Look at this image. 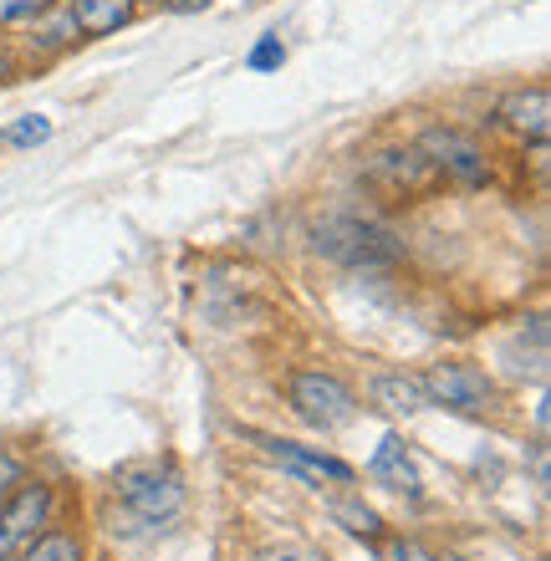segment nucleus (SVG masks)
I'll return each mask as SVG.
<instances>
[{
	"label": "nucleus",
	"mask_w": 551,
	"mask_h": 561,
	"mask_svg": "<svg viewBox=\"0 0 551 561\" xmlns=\"http://www.w3.org/2000/svg\"><path fill=\"white\" fill-rule=\"evenodd\" d=\"M317 255H328L347 271H383L403 255V240L378 220H363V215H328V220L312 230Z\"/></svg>",
	"instance_id": "obj_1"
},
{
	"label": "nucleus",
	"mask_w": 551,
	"mask_h": 561,
	"mask_svg": "<svg viewBox=\"0 0 551 561\" xmlns=\"http://www.w3.org/2000/svg\"><path fill=\"white\" fill-rule=\"evenodd\" d=\"M113 495L123 501V511L149 526H164L184 511L190 490H184V474L174 459H134L113 474Z\"/></svg>",
	"instance_id": "obj_2"
},
{
	"label": "nucleus",
	"mask_w": 551,
	"mask_h": 561,
	"mask_svg": "<svg viewBox=\"0 0 551 561\" xmlns=\"http://www.w3.org/2000/svg\"><path fill=\"white\" fill-rule=\"evenodd\" d=\"M414 148L429 159V169L439 174V184H455V190H464V194L485 190V184L495 179L491 153H485V144H480L470 128L434 123V128H424V134H418Z\"/></svg>",
	"instance_id": "obj_3"
},
{
	"label": "nucleus",
	"mask_w": 551,
	"mask_h": 561,
	"mask_svg": "<svg viewBox=\"0 0 551 561\" xmlns=\"http://www.w3.org/2000/svg\"><path fill=\"white\" fill-rule=\"evenodd\" d=\"M418 383H424V399L434 409H449V414L480 419L495 409V378L470 357H439L418 373Z\"/></svg>",
	"instance_id": "obj_4"
},
{
	"label": "nucleus",
	"mask_w": 551,
	"mask_h": 561,
	"mask_svg": "<svg viewBox=\"0 0 551 561\" xmlns=\"http://www.w3.org/2000/svg\"><path fill=\"white\" fill-rule=\"evenodd\" d=\"M286 403H291V414H297L301 424L322 428V434L347 428L353 419H358V393L328 368H297L291 373V378H286Z\"/></svg>",
	"instance_id": "obj_5"
},
{
	"label": "nucleus",
	"mask_w": 551,
	"mask_h": 561,
	"mask_svg": "<svg viewBox=\"0 0 551 561\" xmlns=\"http://www.w3.org/2000/svg\"><path fill=\"white\" fill-rule=\"evenodd\" d=\"M51 511H57V490L46 480H15L0 501V561L21 557L51 526Z\"/></svg>",
	"instance_id": "obj_6"
},
{
	"label": "nucleus",
	"mask_w": 551,
	"mask_h": 561,
	"mask_svg": "<svg viewBox=\"0 0 551 561\" xmlns=\"http://www.w3.org/2000/svg\"><path fill=\"white\" fill-rule=\"evenodd\" d=\"M363 179H368L378 194H388V199H418V194H429L434 184H439V174H434L429 159H424L414 144L378 148L368 159V169H363Z\"/></svg>",
	"instance_id": "obj_7"
},
{
	"label": "nucleus",
	"mask_w": 551,
	"mask_h": 561,
	"mask_svg": "<svg viewBox=\"0 0 551 561\" xmlns=\"http://www.w3.org/2000/svg\"><path fill=\"white\" fill-rule=\"evenodd\" d=\"M251 439L261 444L276 465H286L291 474H301L307 485H353V480H358V470H353L343 455H332V449L297 444V439H276V434H251Z\"/></svg>",
	"instance_id": "obj_8"
},
{
	"label": "nucleus",
	"mask_w": 551,
	"mask_h": 561,
	"mask_svg": "<svg viewBox=\"0 0 551 561\" xmlns=\"http://www.w3.org/2000/svg\"><path fill=\"white\" fill-rule=\"evenodd\" d=\"M495 123H501L516 144L547 148V128H551V92H547V82L506 92V98L495 103Z\"/></svg>",
	"instance_id": "obj_9"
},
{
	"label": "nucleus",
	"mask_w": 551,
	"mask_h": 561,
	"mask_svg": "<svg viewBox=\"0 0 551 561\" xmlns=\"http://www.w3.org/2000/svg\"><path fill=\"white\" fill-rule=\"evenodd\" d=\"M61 11L72 21L77 42H103V36H118L123 26H134L138 0H61Z\"/></svg>",
	"instance_id": "obj_10"
},
{
	"label": "nucleus",
	"mask_w": 551,
	"mask_h": 561,
	"mask_svg": "<svg viewBox=\"0 0 551 561\" xmlns=\"http://www.w3.org/2000/svg\"><path fill=\"white\" fill-rule=\"evenodd\" d=\"M368 480L383 490H399V495H418V465H414V449L403 439L399 428H388L378 449L368 459Z\"/></svg>",
	"instance_id": "obj_11"
},
{
	"label": "nucleus",
	"mask_w": 551,
	"mask_h": 561,
	"mask_svg": "<svg viewBox=\"0 0 551 561\" xmlns=\"http://www.w3.org/2000/svg\"><path fill=\"white\" fill-rule=\"evenodd\" d=\"M368 399L393 419H414L418 409H429L424 399V383H418V373H378L368 383Z\"/></svg>",
	"instance_id": "obj_12"
},
{
	"label": "nucleus",
	"mask_w": 551,
	"mask_h": 561,
	"mask_svg": "<svg viewBox=\"0 0 551 561\" xmlns=\"http://www.w3.org/2000/svg\"><path fill=\"white\" fill-rule=\"evenodd\" d=\"M328 516L337 520L347 536H358V541H383V516H378L372 505L353 501V495H337V501H328Z\"/></svg>",
	"instance_id": "obj_13"
},
{
	"label": "nucleus",
	"mask_w": 551,
	"mask_h": 561,
	"mask_svg": "<svg viewBox=\"0 0 551 561\" xmlns=\"http://www.w3.org/2000/svg\"><path fill=\"white\" fill-rule=\"evenodd\" d=\"M82 557H88V551H82V536L67 531V526H46V531L21 551V561H82Z\"/></svg>",
	"instance_id": "obj_14"
},
{
	"label": "nucleus",
	"mask_w": 551,
	"mask_h": 561,
	"mask_svg": "<svg viewBox=\"0 0 551 561\" xmlns=\"http://www.w3.org/2000/svg\"><path fill=\"white\" fill-rule=\"evenodd\" d=\"M51 138V118H42V113H26V118L5 123V134H0V144L5 148H36Z\"/></svg>",
	"instance_id": "obj_15"
},
{
	"label": "nucleus",
	"mask_w": 551,
	"mask_h": 561,
	"mask_svg": "<svg viewBox=\"0 0 551 561\" xmlns=\"http://www.w3.org/2000/svg\"><path fill=\"white\" fill-rule=\"evenodd\" d=\"M282 61H286L282 36H276V31H266V36H261V42L251 46V57H245V67H251V72H282Z\"/></svg>",
	"instance_id": "obj_16"
},
{
	"label": "nucleus",
	"mask_w": 551,
	"mask_h": 561,
	"mask_svg": "<svg viewBox=\"0 0 551 561\" xmlns=\"http://www.w3.org/2000/svg\"><path fill=\"white\" fill-rule=\"evenodd\" d=\"M57 0H0V26H31L36 15H46Z\"/></svg>",
	"instance_id": "obj_17"
},
{
	"label": "nucleus",
	"mask_w": 551,
	"mask_h": 561,
	"mask_svg": "<svg viewBox=\"0 0 551 561\" xmlns=\"http://www.w3.org/2000/svg\"><path fill=\"white\" fill-rule=\"evenodd\" d=\"M378 561H439L429 547H418L414 536H388L378 547Z\"/></svg>",
	"instance_id": "obj_18"
},
{
	"label": "nucleus",
	"mask_w": 551,
	"mask_h": 561,
	"mask_svg": "<svg viewBox=\"0 0 551 561\" xmlns=\"http://www.w3.org/2000/svg\"><path fill=\"white\" fill-rule=\"evenodd\" d=\"M159 11H174V15H199L209 11V0H153Z\"/></svg>",
	"instance_id": "obj_19"
},
{
	"label": "nucleus",
	"mask_w": 551,
	"mask_h": 561,
	"mask_svg": "<svg viewBox=\"0 0 551 561\" xmlns=\"http://www.w3.org/2000/svg\"><path fill=\"white\" fill-rule=\"evenodd\" d=\"M255 561H328L322 551H261Z\"/></svg>",
	"instance_id": "obj_20"
},
{
	"label": "nucleus",
	"mask_w": 551,
	"mask_h": 561,
	"mask_svg": "<svg viewBox=\"0 0 551 561\" xmlns=\"http://www.w3.org/2000/svg\"><path fill=\"white\" fill-rule=\"evenodd\" d=\"M11 77H15V51L0 42V82H11Z\"/></svg>",
	"instance_id": "obj_21"
},
{
	"label": "nucleus",
	"mask_w": 551,
	"mask_h": 561,
	"mask_svg": "<svg viewBox=\"0 0 551 561\" xmlns=\"http://www.w3.org/2000/svg\"><path fill=\"white\" fill-rule=\"evenodd\" d=\"M15 480H21V474H15V465H11V459H0V501H5V490H11Z\"/></svg>",
	"instance_id": "obj_22"
},
{
	"label": "nucleus",
	"mask_w": 551,
	"mask_h": 561,
	"mask_svg": "<svg viewBox=\"0 0 551 561\" xmlns=\"http://www.w3.org/2000/svg\"><path fill=\"white\" fill-rule=\"evenodd\" d=\"M439 561H464V557H455V551H445V557H439Z\"/></svg>",
	"instance_id": "obj_23"
}]
</instances>
